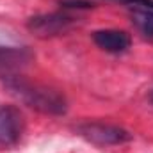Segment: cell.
<instances>
[{"label":"cell","mask_w":153,"mask_h":153,"mask_svg":"<svg viewBox=\"0 0 153 153\" xmlns=\"http://www.w3.org/2000/svg\"><path fill=\"white\" fill-rule=\"evenodd\" d=\"M0 78L4 85L11 91V94H14L22 103H25L27 107L38 111L41 114L62 116L68 111V102L64 94L59 93L57 89H52L38 82H30L18 73L4 75Z\"/></svg>","instance_id":"cell-1"},{"label":"cell","mask_w":153,"mask_h":153,"mask_svg":"<svg viewBox=\"0 0 153 153\" xmlns=\"http://www.w3.org/2000/svg\"><path fill=\"white\" fill-rule=\"evenodd\" d=\"M78 23V18L71 11H55V13H45V14H36L27 20V29L38 36V38L48 39L55 36H62L70 32Z\"/></svg>","instance_id":"cell-2"},{"label":"cell","mask_w":153,"mask_h":153,"mask_svg":"<svg viewBox=\"0 0 153 153\" xmlns=\"http://www.w3.org/2000/svg\"><path fill=\"white\" fill-rule=\"evenodd\" d=\"M76 134L84 137L87 143L94 146H121L132 141V134L125 130L123 126L111 125V123H100V121H87L80 123L75 128Z\"/></svg>","instance_id":"cell-3"},{"label":"cell","mask_w":153,"mask_h":153,"mask_svg":"<svg viewBox=\"0 0 153 153\" xmlns=\"http://www.w3.org/2000/svg\"><path fill=\"white\" fill-rule=\"evenodd\" d=\"M25 134V116L16 105L0 103V152L13 150Z\"/></svg>","instance_id":"cell-4"},{"label":"cell","mask_w":153,"mask_h":153,"mask_svg":"<svg viewBox=\"0 0 153 153\" xmlns=\"http://www.w3.org/2000/svg\"><path fill=\"white\" fill-rule=\"evenodd\" d=\"M93 41L98 48H102L107 53H114V55L125 53L132 45L130 34H126L125 30H117V29L94 30L93 32Z\"/></svg>","instance_id":"cell-5"},{"label":"cell","mask_w":153,"mask_h":153,"mask_svg":"<svg viewBox=\"0 0 153 153\" xmlns=\"http://www.w3.org/2000/svg\"><path fill=\"white\" fill-rule=\"evenodd\" d=\"M34 59V53L27 46H0V76L18 73Z\"/></svg>","instance_id":"cell-6"},{"label":"cell","mask_w":153,"mask_h":153,"mask_svg":"<svg viewBox=\"0 0 153 153\" xmlns=\"http://www.w3.org/2000/svg\"><path fill=\"white\" fill-rule=\"evenodd\" d=\"M130 18L135 29L144 36V38H153V9H144V7H130Z\"/></svg>","instance_id":"cell-7"},{"label":"cell","mask_w":153,"mask_h":153,"mask_svg":"<svg viewBox=\"0 0 153 153\" xmlns=\"http://www.w3.org/2000/svg\"><path fill=\"white\" fill-rule=\"evenodd\" d=\"M57 4L64 11H82V9H93L96 4L93 0H57Z\"/></svg>","instance_id":"cell-8"},{"label":"cell","mask_w":153,"mask_h":153,"mask_svg":"<svg viewBox=\"0 0 153 153\" xmlns=\"http://www.w3.org/2000/svg\"><path fill=\"white\" fill-rule=\"evenodd\" d=\"M126 4L128 7H144V9H153V0H119Z\"/></svg>","instance_id":"cell-9"}]
</instances>
